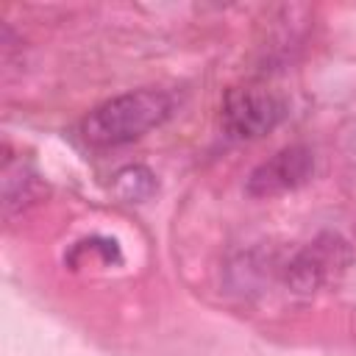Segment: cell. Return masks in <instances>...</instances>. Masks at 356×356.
Returning a JSON list of instances; mask_svg holds the SVG:
<instances>
[{"instance_id": "3", "label": "cell", "mask_w": 356, "mask_h": 356, "mask_svg": "<svg viewBox=\"0 0 356 356\" xmlns=\"http://www.w3.org/2000/svg\"><path fill=\"white\" fill-rule=\"evenodd\" d=\"M314 172V156L303 145H289L273 159L259 164L248 178V192L253 197H270L303 186Z\"/></svg>"}, {"instance_id": "1", "label": "cell", "mask_w": 356, "mask_h": 356, "mask_svg": "<svg viewBox=\"0 0 356 356\" xmlns=\"http://www.w3.org/2000/svg\"><path fill=\"white\" fill-rule=\"evenodd\" d=\"M170 97L156 89H139L128 95H117L100 103L83 120V139L95 147H117L145 136L150 128L161 125L170 117Z\"/></svg>"}, {"instance_id": "2", "label": "cell", "mask_w": 356, "mask_h": 356, "mask_svg": "<svg viewBox=\"0 0 356 356\" xmlns=\"http://www.w3.org/2000/svg\"><path fill=\"white\" fill-rule=\"evenodd\" d=\"M284 120V103L256 86L231 89L222 103V125L234 139H259Z\"/></svg>"}, {"instance_id": "4", "label": "cell", "mask_w": 356, "mask_h": 356, "mask_svg": "<svg viewBox=\"0 0 356 356\" xmlns=\"http://www.w3.org/2000/svg\"><path fill=\"white\" fill-rule=\"evenodd\" d=\"M153 189H156V181L145 167H128L114 175V192H117V197H122L128 203L150 197Z\"/></svg>"}]
</instances>
